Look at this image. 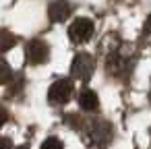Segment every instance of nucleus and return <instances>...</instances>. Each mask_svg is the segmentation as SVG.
<instances>
[{
    "label": "nucleus",
    "instance_id": "obj_4",
    "mask_svg": "<svg viewBox=\"0 0 151 149\" xmlns=\"http://www.w3.org/2000/svg\"><path fill=\"white\" fill-rule=\"evenodd\" d=\"M93 35V21L87 17H79L68 25V37L75 44H83Z\"/></svg>",
    "mask_w": 151,
    "mask_h": 149
},
{
    "label": "nucleus",
    "instance_id": "obj_1",
    "mask_svg": "<svg viewBox=\"0 0 151 149\" xmlns=\"http://www.w3.org/2000/svg\"><path fill=\"white\" fill-rule=\"evenodd\" d=\"M73 91H75V85L70 79H56L48 89V101L54 106H62L73 97Z\"/></svg>",
    "mask_w": 151,
    "mask_h": 149
},
{
    "label": "nucleus",
    "instance_id": "obj_6",
    "mask_svg": "<svg viewBox=\"0 0 151 149\" xmlns=\"http://www.w3.org/2000/svg\"><path fill=\"white\" fill-rule=\"evenodd\" d=\"M108 68H110V73L116 75V77H126V75L130 73V68H132V60L126 58V56H122L120 52H114V54L108 58Z\"/></svg>",
    "mask_w": 151,
    "mask_h": 149
},
{
    "label": "nucleus",
    "instance_id": "obj_3",
    "mask_svg": "<svg viewBox=\"0 0 151 149\" xmlns=\"http://www.w3.org/2000/svg\"><path fill=\"white\" fill-rule=\"evenodd\" d=\"M93 71H95V60H93L91 54L81 52V54H77V56L73 58L70 73H73L75 79H79V81H87V79L93 75Z\"/></svg>",
    "mask_w": 151,
    "mask_h": 149
},
{
    "label": "nucleus",
    "instance_id": "obj_9",
    "mask_svg": "<svg viewBox=\"0 0 151 149\" xmlns=\"http://www.w3.org/2000/svg\"><path fill=\"white\" fill-rule=\"evenodd\" d=\"M17 44V37L9 29H0V52H9Z\"/></svg>",
    "mask_w": 151,
    "mask_h": 149
},
{
    "label": "nucleus",
    "instance_id": "obj_14",
    "mask_svg": "<svg viewBox=\"0 0 151 149\" xmlns=\"http://www.w3.org/2000/svg\"><path fill=\"white\" fill-rule=\"evenodd\" d=\"M4 120H6V112H4L2 108H0V124H2Z\"/></svg>",
    "mask_w": 151,
    "mask_h": 149
},
{
    "label": "nucleus",
    "instance_id": "obj_8",
    "mask_svg": "<svg viewBox=\"0 0 151 149\" xmlns=\"http://www.w3.org/2000/svg\"><path fill=\"white\" fill-rule=\"evenodd\" d=\"M79 106H81L85 112H93V110H97V106H99L97 93H95L93 89H83V91L79 93Z\"/></svg>",
    "mask_w": 151,
    "mask_h": 149
},
{
    "label": "nucleus",
    "instance_id": "obj_15",
    "mask_svg": "<svg viewBox=\"0 0 151 149\" xmlns=\"http://www.w3.org/2000/svg\"><path fill=\"white\" fill-rule=\"evenodd\" d=\"M19 149H29V147H25V145H21V147H19Z\"/></svg>",
    "mask_w": 151,
    "mask_h": 149
},
{
    "label": "nucleus",
    "instance_id": "obj_2",
    "mask_svg": "<svg viewBox=\"0 0 151 149\" xmlns=\"http://www.w3.org/2000/svg\"><path fill=\"white\" fill-rule=\"evenodd\" d=\"M89 141L95 149H106L112 141V126L106 120H95L89 128Z\"/></svg>",
    "mask_w": 151,
    "mask_h": 149
},
{
    "label": "nucleus",
    "instance_id": "obj_5",
    "mask_svg": "<svg viewBox=\"0 0 151 149\" xmlns=\"http://www.w3.org/2000/svg\"><path fill=\"white\" fill-rule=\"evenodd\" d=\"M25 56L31 64H44L48 62L50 58V46L44 42V40H31L27 44V50H25Z\"/></svg>",
    "mask_w": 151,
    "mask_h": 149
},
{
    "label": "nucleus",
    "instance_id": "obj_12",
    "mask_svg": "<svg viewBox=\"0 0 151 149\" xmlns=\"http://www.w3.org/2000/svg\"><path fill=\"white\" fill-rule=\"evenodd\" d=\"M145 33L151 37V15L147 17V21H145Z\"/></svg>",
    "mask_w": 151,
    "mask_h": 149
},
{
    "label": "nucleus",
    "instance_id": "obj_11",
    "mask_svg": "<svg viewBox=\"0 0 151 149\" xmlns=\"http://www.w3.org/2000/svg\"><path fill=\"white\" fill-rule=\"evenodd\" d=\"M42 149H64V145H62V141L58 137H48L42 143Z\"/></svg>",
    "mask_w": 151,
    "mask_h": 149
},
{
    "label": "nucleus",
    "instance_id": "obj_7",
    "mask_svg": "<svg viewBox=\"0 0 151 149\" xmlns=\"http://www.w3.org/2000/svg\"><path fill=\"white\" fill-rule=\"evenodd\" d=\"M70 11H73V9H70V2H68V0H54V2L48 6V17H50L52 23H62V21L68 19Z\"/></svg>",
    "mask_w": 151,
    "mask_h": 149
},
{
    "label": "nucleus",
    "instance_id": "obj_13",
    "mask_svg": "<svg viewBox=\"0 0 151 149\" xmlns=\"http://www.w3.org/2000/svg\"><path fill=\"white\" fill-rule=\"evenodd\" d=\"M0 149H11V141L9 139H0Z\"/></svg>",
    "mask_w": 151,
    "mask_h": 149
},
{
    "label": "nucleus",
    "instance_id": "obj_10",
    "mask_svg": "<svg viewBox=\"0 0 151 149\" xmlns=\"http://www.w3.org/2000/svg\"><path fill=\"white\" fill-rule=\"evenodd\" d=\"M11 75H13V71H11L9 62H6L4 58H0V85H2V83H9V81H11Z\"/></svg>",
    "mask_w": 151,
    "mask_h": 149
}]
</instances>
